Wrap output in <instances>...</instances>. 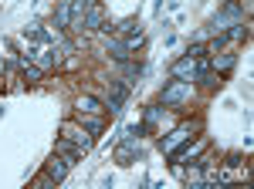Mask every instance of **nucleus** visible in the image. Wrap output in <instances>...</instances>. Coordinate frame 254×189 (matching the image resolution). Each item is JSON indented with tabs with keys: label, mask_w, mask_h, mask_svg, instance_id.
<instances>
[{
	"label": "nucleus",
	"mask_w": 254,
	"mask_h": 189,
	"mask_svg": "<svg viewBox=\"0 0 254 189\" xmlns=\"http://www.w3.org/2000/svg\"><path fill=\"white\" fill-rule=\"evenodd\" d=\"M237 20H244V10H241V3H237V0H231V3H227V7H224V10H220L217 17H210L207 31L220 38V34H224V31H227L231 24H237Z\"/></svg>",
	"instance_id": "obj_1"
},
{
	"label": "nucleus",
	"mask_w": 254,
	"mask_h": 189,
	"mask_svg": "<svg viewBox=\"0 0 254 189\" xmlns=\"http://www.w3.org/2000/svg\"><path fill=\"white\" fill-rule=\"evenodd\" d=\"M183 101H190V81L173 78V81L163 88V105H166V108H180Z\"/></svg>",
	"instance_id": "obj_2"
},
{
	"label": "nucleus",
	"mask_w": 254,
	"mask_h": 189,
	"mask_svg": "<svg viewBox=\"0 0 254 189\" xmlns=\"http://www.w3.org/2000/svg\"><path fill=\"white\" fill-rule=\"evenodd\" d=\"M196 129H200V122H193V125H180V129H173V132H170L166 139H163V152H166V155H173V152L180 149V145H183L187 139H193V132H196Z\"/></svg>",
	"instance_id": "obj_3"
},
{
	"label": "nucleus",
	"mask_w": 254,
	"mask_h": 189,
	"mask_svg": "<svg viewBox=\"0 0 254 189\" xmlns=\"http://www.w3.org/2000/svg\"><path fill=\"white\" fill-rule=\"evenodd\" d=\"M61 139H68V142L81 145V152H88V149H92V142H95V139L85 132L78 122H64V125H61Z\"/></svg>",
	"instance_id": "obj_4"
},
{
	"label": "nucleus",
	"mask_w": 254,
	"mask_h": 189,
	"mask_svg": "<svg viewBox=\"0 0 254 189\" xmlns=\"http://www.w3.org/2000/svg\"><path fill=\"white\" fill-rule=\"evenodd\" d=\"M196 75H200V57H180L173 64V78H180V81H196Z\"/></svg>",
	"instance_id": "obj_5"
},
{
	"label": "nucleus",
	"mask_w": 254,
	"mask_h": 189,
	"mask_svg": "<svg viewBox=\"0 0 254 189\" xmlns=\"http://www.w3.org/2000/svg\"><path fill=\"white\" fill-rule=\"evenodd\" d=\"M27 61H34L41 71H44V68L58 64V54H55V47H51V44H44V47H27Z\"/></svg>",
	"instance_id": "obj_6"
},
{
	"label": "nucleus",
	"mask_w": 254,
	"mask_h": 189,
	"mask_svg": "<svg viewBox=\"0 0 254 189\" xmlns=\"http://www.w3.org/2000/svg\"><path fill=\"white\" fill-rule=\"evenodd\" d=\"M203 149H207V139H196L193 145H190V139H187L183 149H176L170 159H173V162H193V159H200V152H203Z\"/></svg>",
	"instance_id": "obj_7"
},
{
	"label": "nucleus",
	"mask_w": 254,
	"mask_h": 189,
	"mask_svg": "<svg viewBox=\"0 0 254 189\" xmlns=\"http://www.w3.org/2000/svg\"><path fill=\"white\" fill-rule=\"evenodd\" d=\"M68 169H71V162H68L64 155H58V152H55V155H51V159L44 162V172H48V176H51L55 183H61V179L68 176Z\"/></svg>",
	"instance_id": "obj_8"
},
{
	"label": "nucleus",
	"mask_w": 254,
	"mask_h": 189,
	"mask_svg": "<svg viewBox=\"0 0 254 189\" xmlns=\"http://www.w3.org/2000/svg\"><path fill=\"white\" fill-rule=\"evenodd\" d=\"M102 24H105V10H102L98 3H88V10H85V20H81V27H85V31H102Z\"/></svg>",
	"instance_id": "obj_9"
},
{
	"label": "nucleus",
	"mask_w": 254,
	"mask_h": 189,
	"mask_svg": "<svg viewBox=\"0 0 254 189\" xmlns=\"http://www.w3.org/2000/svg\"><path fill=\"white\" fill-rule=\"evenodd\" d=\"M55 152H58V155H64V159H68L71 166H75V162H78L81 155H85V152H81V145L68 142V139H58V142H55Z\"/></svg>",
	"instance_id": "obj_10"
},
{
	"label": "nucleus",
	"mask_w": 254,
	"mask_h": 189,
	"mask_svg": "<svg viewBox=\"0 0 254 189\" xmlns=\"http://www.w3.org/2000/svg\"><path fill=\"white\" fill-rule=\"evenodd\" d=\"M75 108H78L81 115H102V112H105V105H102L98 98H92V94H78Z\"/></svg>",
	"instance_id": "obj_11"
},
{
	"label": "nucleus",
	"mask_w": 254,
	"mask_h": 189,
	"mask_svg": "<svg viewBox=\"0 0 254 189\" xmlns=\"http://www.w3.org/2000/svg\"><path fill=\"white\" fill-rule=\"evenodd\" d=\"M24 34H27L31 41H38V44H51V47H55V41H58V34H51V31H44L41 24H31V27H27Z\"/></svg>",
	"instance_id": "obj_12"
},
{
	"label": "nucleus",
	"mask_w": 254,
	"mask_h": 189,
	"mask_svg": "<svg viewBox=\"0 0 254 189\" xmlns=\"http://www.w3.org/2000/svg\"><path fill=\"white\" fill-rule=\"evenodd\" d=\"M78 125L85 129L88 135H98L102 129H105V122H102V115H81L78 112Z\"/></svg>",
	"instance_id": "obj_13"
},
{
	"label": "nucleus",
	"mask_w": 254,
	"mask_h": 189,
	"mask_svg": "<svg viewBox=\"0 0 254 189\" xmlns=\"http://www.w3.org/2000/svg\"><path fill=\"white\" fill-rule=\"evenodd\" d=\"M139 155H142V145H136V142H126V145H119V149H116V159H119V162H126V166H129L132 159H139Z\"/></svg>",
	"instance_id": "obj_14"
},
{
	"label": "nucleus",
	"mask_w": 254,
	"mask_h": 189,
	"mask_svg": "<svg viewBox=\"0 0 254 189\" xmlns=\"http://www.w3.org/2000/svg\"><path fill=\"white\" fill-rule=\"evenodd\" d=\"M85 10H88V0H71V31H81V20H85Z\"/></svg>",
	"instance_id": "obj_15"
},
{
	"label": "nucleus",
	"mask_w": 254,
	"mask_h": 189,
	"mask_svg": "<svg viewBox=\"0 0 254 189\" xmlns=\"http://www.w3.org/2000/svg\"><path fill=\"white\" fill-rule=\"evenodd\" d=\"M109 47H112V57H116V61H129V57H132V51H129L126 41H109Z\"/></svg>",
	"instance_id": "obj_16"
},
{
	"label": "nucleus",
	"mask_w": 254,
	"mask_h": 189,
	"mask_svg": "<svg viewBox=\"0 0 254 189\" xmlns=\"http://www.w3.org/2000/svg\"><path fill=\"white\" fill-rule=\"evenodd\" d=\"M55 24H58V27H68V24H71V0H64V3L58 7V14H55Z\"/></svg>",
	"instance_id": "obj_17"
},
{
	"label": "nucleus",
	"mask_w": 254,
	"mask_h": 189,
	"mask_svg": "<svg viewBox=\"0 0 254 189\" xmlns=\"http://www.w3.org/2000/svg\"><path fill=\"white\" fill-rule=\"evenodd\" d=\"M20 68H24V75L31 78V81H38V78H41V68H38V64H31L27 57H20Z\"/></svg>",
	"instance_id": "obj_18"
},
{
	"label": "nucleus",
	"mask_w": 254,
	"mask_h": 189,
	"mask_svg": "<svg viewBox=\"0 0 254 189\" xmlns=\"http://www.w3.org/2000/svg\"><path fill=\"white\" fill-rule=\"evenodd\" d=\"M234 61H237V54H224L220 61H214V64H217V71H231V68H234Z\"/></svg>",
	"instance_id": "obj_19"
},
{
	"label": "nucleus",
	"mask_w": 254,
	"mask_h": 189,
	"mask_svg": "<svg viewBox=\"0 0 254 189\" xmlns=\"http://www.w3.org/2000/svg\"><path fill=\"white\" fill-rule=\"evenodd\" d=\"M122 64H126V68H122V75H126V78H139V75H142V64H129V61H122Z\"/></svg>",
	"instance_id": "obj_20"
},
{
	"label": "nucleus",
	"mask_w": 254,
	"mask_h": 189,
	"mask_svg": "<svg viewBox=\"0 0 254 189\" xmlns=\"http://www.w3.org/2000/svg\"><path fill=\"white\" fill-rule=\"evenodd\" d=\"M126 44H129V51H136L139 44H142V34H139V31H129V38H126Z\"/></svg>",
	"instance_id": "obj_21"
},
{
	"label": "nucleus",
	"mask_w": 254,
	"mask_h": 189,
	"mask_svg": "<svg viewBox=\"0 0 254 189\" xmlns=\"http://www.w3.org/2000/svg\"><path fill=\"white\" fill-rule=\"evenodd\" d=\"M132 27H136V17H126V20H122V24L116 27V31H119V34H129Z\"/></svg>",
	"instance_id": "obj_22"
},
{
	"label": "nucleus",
	"mask_w": 254,
	"mask_h": 189,
	"mask_svg": "<svg viewBox=\"0 0 254 189\" xmlns=\"http://www.w3.org/2000/svg\"><path fill=\"white\" fill-rule=\"evenodd\" d=\"M190 57H207V47H203V44H193V47H190Z\"/></svg>",
	"instance_id": "obj_23"
},
{
	"label": "nucleus",
	"mask_w": 254,
	"mask_h": 189,
	"mask_svg": "<svg viewBox=\"0 0 254 189\" xmlns=\"http://www.w3.org/2000/svg\"><path fill=\"white\" fill-rule=\"evenodd\" d=\"M146 122L156 125V122H159V108H149V112H146Z\"/></svg>",
	"instance_id": "obj_24"
}]
</instances>
